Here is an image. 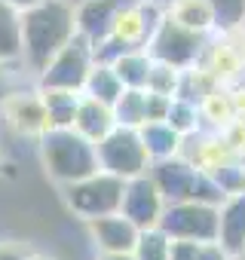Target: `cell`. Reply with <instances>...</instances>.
I'll use <instances>...</instances> for the list:
<instances>
[{
  "label": "cell",
  "instance_id": "cell-1",
  "mask_svg": "<svg viewBox=\"0 0 245 260\" xmlns=\"http://www.w3.org/2000/svg\"><path fill=\"white\" fill-rule=\"evenodd\" d=\"M77 34V7L71 0H43L22 13V64L34 77L55 58V52Z\"/></svg>",
  "mask_w": 245,
  "mask_h": 260
},
{
  "label": "cell",
  "instance_id": "cell-2",
  "mask_svg": "<svg viewBox=\"0 0 245 260\" xmlns=\"http://www.w3.org/2000/svg\"><path fill=\"white\" fill-rule=\"evenodd\" d=\"M40 159H43V169L49 172V178L58 181L62 187L74 184V181H83V178H89L101 169L98 144L89 141L86 135H80L74 125L46 128L40 135Z\"/></svg>",
  "mask_w": 245,
  "mask_h": 260
},
{
  "label": "cell",
  "instance_id": "cell-3",
  "mask_svg": "<svg viewBox=\"0 0 245 260\" xmlns=\"http://www.w3.org/2000/svg\"><path fill=\"white\" fill-rule=\"evenodd\" d=\"M122 190H126V178L98 169L83 181L65 184V202L74 214H80L83 220H92V217L116 214L122 205Z\"/></svg>",
  "mask_w": 245,
  "mask_h": 260
},
{
  "label": "cell",
  "instance_id": "cell-4",
  "mask_svg": "<svg viewBox=\"0 0 245 260\" xmlns=\"http://www.w3.org/2000/svg\"><path fill=\"white\" fill-rule=\"evenodd\" d=\"M147 52L154 61H166L178 71H187V68H196L199 58L208 52V34L184 28L181 22H175L166 13L160 28L154 31V37L147 43Z\"/></svg>",
  "mask_w": 245,
  "mask_h": 260
},
{
  "label": "cell",
  "instance_id": "cell-5",
  "mask_svg": "<svg viewBox=\"0 0 245 260\" xmlns=\"http://www.w3.org/2000/svg\"><path fill=\"white\" fill-rule=\"evenodd\" d=\"M92 64H95L92 40L77 31L55 52V58L37 74V89H74V92H83Z\"/></svg>",
  "mask_w": 245,
  "mask_h": 260
},
{
  "label": "cell",
  "instance_id": "cell-6",
  "mask_svg": "<svg viewBox=\"0 0 245 260\" xmlns=\"http://www.w3.org/2000/svg\"><path fill=\"white\" fill-rule=\"evenodd\" d=\"M98 162L104 172L119 178H138L150 169V153L141 141L138 128L129 125H113L110 132L98 141Z\"/></svg>",
  "mask_w": 245,
  "mask_h": 260
},
{
  "label": "cell",
  "instance_id": "cell-7",
  "mask_svg": "<svg viewBox=\"0 0 245 260\" xmlns=\"http://www.w3.org/2000/svg\"><path fill=\"white\" fill-rule=\"evenodd\" d=\"M169 239H190V242H218L221 208L196 199L169 202L157 223Z\"/></svg>",
  "mask_w": 245,
  "mask_h": 260
},
{
  "label": "cell",
  "instance_id": "cell-8",
  "mask_svg": "<svg viewBox=\"0 0 245 260\" xmlns=\"http://www.w3.org/2000/svg\"><path fill=\"white\" fill-rule=\"evenodd\" d=\"M147 172H150L154 184L160 187L166 205H169V202L193 199V190H196V181H199L202 166H196L193 159L175 153V156H166V159H154Z\"/></svg>",
  "mask_w": 245,
  "mask_h": 260
},
{
  "label": "cell",
  "instance_id": "cell-9",
  "mask_svg": "<svg viewBox=\"0 0 245 260\" xmlns=\"http://www.w3.org/2000/svg\"><path fill=\"white\" fill-rule=\"evenodd\" d=\"M163 208H166V199H163L160 187L154 184L150 172H144V175H138V178H129V181H126L119 214H126L138 230L157 226V223H160V217H163Z\"/></svg>",
  "mask_w": 245,
  "mask_h": 260
},
{
  "label": "cell",
  "instance_id": "cell-10",
  "mask_svg": "<svg viewBox=\"0 0 245 260\" xmlns=\"http://www.w3.org/2000/svg\"><path fill=\"white\" fill-rule=\"evenodd\" d=\"M135 0H80L77 4V31L95 43L113 34L119 16L126 13Z\"/></svg>",
  "mask_w": 245,
  "mask_h": 260
},
{
  "label": "cell",
  "instance_id": "cell-11",
  "mask_svg": "<svg viewBox=\"0 0 245 260\" xmlns=\"http://www.w3.org/2000/svg\"><path fill=\"white\" fill-rule=\"evenodd\" d=\"M166 10L150 4V0H135V4L119 16L116 28H113V37H119L129 49H147L154 31L160 28Z\"/></svg>",
  "mask_w": 245,
  "mask_h": 260
},
{
  "label": "cell",
  "instance_id": "cell-12",
  "mask_svg": "<svg viewBox=\"0 0 245 260\" xmlns=\"http://www.w3.org/2000/svg\"><path fill=\"white\" fill-rule=\"evenodd\" d=\"M89 223V236L95 242V248L101 254H129L138 242V226L126 217V214H104V217H92Z\"/></svg>",
  "mask_w": 245,
  "mask_h": 260
},
{
  "label": "cell",
  "instance_id": "cell-13",
  "mask_svg": "<svg viewBox=\"0 0 245 260\" xmlns=\"http://www.w3.org/2000/svg\"><path fill=\"white\" fill-rule=\"evenodd\" d=\"M4 113L19 135H37L40 138L49 128V116H46L40 89L37 92H13L10 101L4 104Z\"/></svg>",
  "mask_w": 245,
  "mask_h": 260
},
{
  "label": "cell",
  "instance_id": "cell-14",
  "mask_svg": "<svg viewBox=\"0 0 245 260\" xmlns=\"http://www.w3.org/2000/svg\"><path fill=\"white\" fill-rule=\"evenodd\" d=\"M218 242L230 257H236L245 248V193L227 196L221 205V226H218Z\"/></svg>",
  "mask_w": 245,
  "mask_h": 260
},
{
  "label": "cell",
  "instance_id": "cell-15",
  "mask_svg": "<svg viewBox=\"0 0 245 260\" xmlns=\"http://www.w3.org/2000/svg\"><path fill=\"white\" fill-rule=\"evenodd\" d=\"M113 125H116L113 107H107V104H101V101H95L89 95L80 98V107H77V116H74V128H77L80 135H86L89 141L98 144Z\"/></svg>",
  "mask_w": 245,
  "mask_h": 260
},
{
  "label": "cell",
  "instance_id": "cell-16",
  "mask_svg": "<svg viewBox=\"0 0 245 260\" xmlns=\"http://www.w3.org/2000/svg\"><path fill=\"white\" fill-rule=\"evenodd\" d=\"M25 52L22 40V10L0 0V64H19Z\"/></svg>",
  "mask_w": 245,
  "mask_h": 260
},
{
  "label": "cell",
  "instance_id": "cell-17",
  "mask_svg": "<svg viewBox=\"0 0 245 260\" xmlns=\"http://www.w3.org/2000/svg\"><path fill=\"white\" fill-rule=\"evenodd\" d=\"M40 98H43V107H46V116H49V128L74 125V116H77L83 92H74V89H40Z\"/></svg>",
  "mask_w": 245,
  "mask_h": 260
},
{
  "label": "cell",
  "instance_id": "cell-18",
  "mask_svg": "<svg viewBox=\"0 0 245 260\" xmlns=\"http://www.w3.org/2000/svg\"><path fill=\"white\" fill-rule=\"evenodd\" d=\"M122 89H126V86L119 83L116 71H113L110 64H104V61H95V64H92V71H89V77H86L83 95H89V98H95V101H101V104L113 107V104H116V98L122 95Z\"/></svg>",
  "mask_w": 245,
  "mask_h": 260
},
{
  "label": "cell",
  "instance_id": "cell-19",
  "mask_svg": "<svg viewBox=\"0 0 245 260\" xmlns=\"http://www.w3.org/2000/svg\"><path fill=\"white\" fill-rule=\"evenodd\" d=\"M138 132H141V141H144V147H147V153H150V162L181 153L184 135H178L169 122H144Z\"/></svg>",
  "mask_w": 245,
  "mask_h": 260
},
{
  "label": "cell",
  "instance_id": "cell-20",
  "mask_svg": "<svg viewBox=\"0 0 245 260\" xmlns=\"http://www.w3.org/2000/svg\"><path fill=\"white\" fill-rule=\"evenodd\" d=\"M110 68L116 71L119 83L126 89H144L147 86V74L154 68V58H150L147 49H129V52H122L116 61H110Z\"/></svg>",
  "mask_w": 245,
  "mask_h": 260
},
{
  "label": "cell",
  "instance_id": "cell-21",
  "mask_svg": "<svg viewBox=\"0 0 245 260\" xmlns=\"http://www.w3.org/2000/svg\"><path fill=\"white\" fill-rule=\"evenodd\" d=\"M166 13H169L175 22H181L184 28L202 31V34H211V31H215V13H211V4H208V0H175Z\"/></svg>",
  "mask_w": 245,
  "mask_h": 260
},
{
  "label": "cell",
  "instance_id": "cell-22",
  "mask_svg": "<svg viewBox=\"0 0 245 260\" xmlns=\"http://www.w3.org/2000/svg\"><path fill=\"white\" fill-rule=\"evenodd\" d=\"M116 125L141 128L147 122V89H122V95L113 104Z\"/></svg>",
  "mask_w": 245,
  "mask_h": 260
},
{
  "label": "cell",
  "instance_id": "cell-23",
  "mask_svg": "<svg viewBox=\"0 0 245 260\" xmlns=\"http://www.w3.org/2000/svg\"><path fill=\"white\" fill-rule=\"evenodd\" d=\"M208 175L218 181V187L227 193V196H236V193H245V162H230V159H215L208 166Z\"/></svg>",
  "mask_w": 245,
  "mask_h": 260
},
{
  "label": "cell",
  "instance_id": "cell-24",
  "mask_svg": "<svg viewBox=\"0 0 245 260\" xmlns=\"http://www.w3.org/2000/svg\"><path fill=\"white\" fill-rule=\"evenodd\" d=\"M172 251V239L160 230V226H147L138 233V242L132 248L135 260H169Z\"/></svg>",
  "mask_w": 245,
  "mask_h": 260
},
{
  "label": "cell",
  "instance_id": "cell-25",
  "mask_svg": "<svg viewBox=\"0 0 245 260\" xmlns=\"http://www.w3.org/2000/svg\"><path fill=\"white\" fill-rule=\"evenodd\" d=\"M215 13V31L221 34H236L245 25V0H208Z\"/></svg>",
  "mask_w": 245,
  "mask_h": 260
},
{
  "label": "cell",
  "instance_id": "cell-26",
  "mask_svg": "<svg viewBox=\"0 0 245 260\" xmlns=\"http://www.w3.org/2000/svg\"><path fill=\"white\" fill-rule=\"evenodd\" d=\"M199 119H202V107L199 104H193V101H187V98H172V107H169V116H166V122L175 128L178 135H190V132H196L199 128Z\"/></svg>",
  "mask_w": 245,
  "mask_h": 260
},
{
  "label": "cell",
  "instance_id": "cell-27",
  "mask_svg": "<svg viewBox=\"0 0 245 260\" xmlns=\"http://www.w3.org/2000/svg\"><path fill=\"white\" fill-rule=\"evenodd\" d=\"M178 98H187V101H193V104H205V98L208 95H215L211 92V77L205 74V71H199V68H187V71H181V83H178V92H175Z\"/></svg>",
  "mask_w": 245,
  "mask_h": 260
},
{
  "label": "cell",
  "instance_id": "cell-28",
  "mask_svg": "<svg viewBox=\"0 0 245 260\" xmlns=\"http://www.w3.org/2000/svg\"><path fill=\"white\" fill-rule=\"evenodd\" d=\"M181 83V71L166 64V61H154L150 74H147V92H160V95H175Z\"/></svg>",
  "mask_w": 245,
  "mask_h": 260
},
{
  "label": "cell",
  "instance_id": "cell-29",
  "mask_svg": "<svg viewBox=\"0 0 245 260\" xmlns=\"http://www.w3.org/2000/svg\"><path fill=\"white\" fill-rule=\"evenodd\" d=\"M175 95H160V92H147V122H166L169 107H172Z\"/></svg>",
  "mask_w": 245,
  "mask_h": 260
},
{
  "label": "cell",
  "instance_id": "cell-30",
  "mask_svg": "<svg viewBox=\"0 0 245 260\" xmlns=\"http://www.w3.org/2000/svg\"><path fill=\"white\" fill-rule=\"evenodd\" d=\"M31 251L22 242H0V260H25Z\"/></svg>",
  "mask_w": 245,
  "mask_h": 260
},
{
  "label": "cell",
  "instance_id": "cell-31",
  "mask_svg": "<svg viewBox=\"0 0 245 260\" xmlns=\"http://www.w3.org/2000/svg\"><path fill=\"white\" fill-rule=\"evenodd\" d=\"M13 92H16V86H13V71H10V64H0V110H4V104L10 101Z\"/></svg>",
  "mask_w": 245,
  "mask_h": 260
},
{
  "label": "cell",
  "instance_id": "cell-32",
  "mask_svg": "<svg viewBox=\"0 0 245 260\" xmlns=\"http://www.w3.org/2000/svg\"><path fill=\"white\" fill-rule=\"evenodd\" d=\"M7 4H10V7H16V10H22V13H25V10H31V7H37V4H43V0H7Z\"/></svg>",
  "mask_w": 245,
  "mask_h": 260
},
{
  "label": "cell",
  "instance_id": "cell-33",
  "mask_svg": "<svg viewBox=\"0 0 245 260\" xmlns=\"http://www.w3.org/2000/svg\"><path fill=\"white\" fill-rule=\"evenodd\" d=\"M98 260H135V254L129 251V254H101Z\"/></svg>",
  "mask_w": 245,
  "mask_h": 260
},
{
  "label": "cell",
  "instance_id": "cell-34",
  "mask_svg": "<svg viewBox=\"0 0 245 260\" xmlns=\"http://www.w3.org/2000/svg\"><path fill=\"white\" fill-rule=\"evenodd\" d=\"M150 4H157V7H163V10H169V7L175 4V0H150Z\"/></svg>",
  "mask_w": 245,
  "mask_h": 260
},
{
  "label": "cell",
  "instance_id": "cell-35",
  "mask_svg": "<svg viewBox=\"0 0 245 260\" xmlns=\"http://www.w3.org/2000/svg\"><path fill=\"white\" fill-rule=\"evenodd\" d=\"M25 260H52V257H46V254H34V251H31V254H28Z\"/></svg>",
  "mask_w": 245,
  "mask_h": 260
},
{
  "label": "cell",
  "instance_id": "cell-36",
  "mask_svg": "<svg viewBox=\"0 0 245 260\" xmlns=\"http://www.w3.org/2000/svg\"><path fill=\"white\" fill-rule=\"evenodd\" d=\"M233 260H245V248H242V251H239V254H236Z\"/></svg>",
  "mask_w": 245,
  "mask_h": 260
},
{
  "label": "cell",
  "instance_id": "cell-37",
  "mask_svg": "<svg viewBox=\"0 0 245 260\" xmlns=\"http://www.w3.org/2000/svg\"><path fill=\"white\" fill-rule=\"evenodd\" d=\"M0 172H4V156H0Z\"/></svg>",
  "mask_w": 245,
  "mask_h": 260
},
{
  "label": "cell",
  "instance_id": "cell-38",
  "mask_svg": "<svg viewBox=\"0 0 245 260\" xmlns=\"http://www.w3.org/2000/svg\"><path fill=\"white\" fill-rule=\"evenodd\" d=\"M71 4H74V7H77V4H80V0H71Z\"/></svg>",
  "mask_w": 245,
  "mask_h": 260
},
{
  "label": "cell",
  "instance_id": "cell-39",
  "mask_svg": "<svg viewBox=\"0 0 245 260\" xmlns=\"http://www.w3.org/2000/svg\"><path fill=\"white\" fill-rule=\"evenodd\" d=\"M242 31H245V25H242Z\"/></svg>",
  "mask_w": 245,
  "mask_h": 260
}]
</instances>
